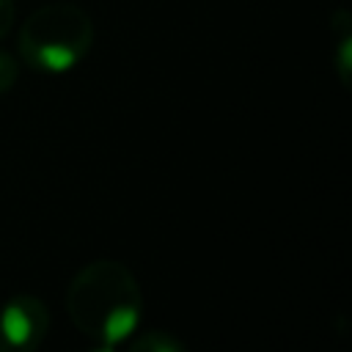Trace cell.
Masks as SVG:
<instances>
[{"label": "cell", "mask_w": 352, "mask_h": 352, "mask_svg": "<svg viewBox=\"0 0 352 352\" xmlns=\"http://www.w3.org/2000/svg\"><path fill=\"white\" fill-rule=\"evenodd\" d=\"M66 314L94 344H124L140 324L143 292L135 272L116 258H96L69 280Z\"/></svg>", "instance_id": "6da1fadb"}, {"label": "cell", "mask_w": 352, "mask_h": 352, "mask_svg": "<svg viewBox=\"0 0 352 352\" xmlns=\"http://www.w3.org/2000/svg\"><path fill=\"white\" fill-rule=\"evenodd\" d=\"M94 44V22L74 3H52L36 8L19 30L22 60L44 74L74 69Z\"/></svg>", "instance_id": "7a4b0ae2"}, {"label": "cell", "mask_w": 352, "mask_h": 352, "mask_svg": "<svg viewBox=\"0 0 352 352\" xmlns=\"http://www.w3.org/2000/svg\"><path fill=\"white\" fill-rule=\"evenodd\" d=\"M50 330V308L36 294H14L0 308V352H38Z\"/></svg>", "instance_id": "3957f363"}, {"label": "cell", "mask_w": 352, "mask_h": 352, "mask_svg": "<svg viewBox=\"0 0 352 352\" xmlns=\"http://www.w3.org/2000/svg\"><path fill=\"white\" fill-rule=\"evenodd\" d=\"M126 341V352H187L184 341L168 330H143Z\"/></svg>", "instance_id": "277c9868"}, {"label": "cell", "mask_w": 352, "mask_h": 352, "mask_svg": "<svg viewBox=\"0 0 352 352\" xmlns=\"http://www.w3.org/2000/svg\"><path fill=\"white\" fill-rule=\"evenodd\" d=\"M16 77H19V63H16V58L0 50V94L11 91V85L16 82Z\"/></svg>", "instance_id": "5b68a950"}, {"label": "cell", "mask_w": 352, "mask_h": 352, "mask_svg": "<svg viewBox=\"0 0 352 352\" xmlns=\"http://www.w3.org/2000/svg\"><path fill=\"white\" fill-rule=\"evenodd\" d=\"M349 50H352L349 30H341V44H338V52H336V69H338V77H341L344 85H349Z\"/></svg>", "instance_id": "8992f818"}, {"label": "cell", "mask_w": 352, "mask_h": 352, "mask_svg": "<svg viewBox=\"0 0 352 352\" xmlns=\"http://www.w3.org/2000/svg\"><path fill=\"white\" fill-rule=\"evenodd\" d=\"M14 25V0H0V38Z\"/></svg>", "instance_id": "52a82bcc"}, {"label": "cell", "mask_w": 352, "mask_h": 352, "mask_svg": "<svg viewBox=\"0 0 352 352\" xmlns=\"http://www.w3.org/2000/svg\"><path fill=\"white\" fill-rule=\"evenodd\" d=\"M88 352H116V346L113 344H94Z\"/></svg>", "instance_id": "ba28073f"}]
</instances>
